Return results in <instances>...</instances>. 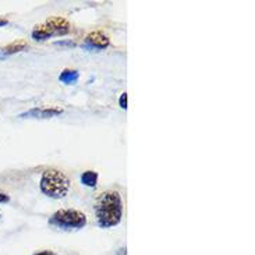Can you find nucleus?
<instances>
[{
	"label": "nucleus",
	"instance_id": "obj_1",
	"mask_svg": "<svg viewBox=\"0 0 255 255\" xmlns=\"http://www.w3.org/2000/svg\"><path fill=\"white\" fill-rule=\"evenodd\" d=\"M94 211L98 225L102 229L118 226L123 218V201L119 191L109 190L99 194L94 204Z\"/></svg>",
	"mask_w": 255,
	"mask_h": 255
},
{
	"label": "nucleus",
	"instance_id": "obj_2",
	"mask_svg": "<svg viewBox=\"0 0 255 255\" xmlns=\"http://www.w3.org/2000/svg\"><path fill=\"white\" fill-rule=\"evenodd\" d=\"M41 191L49 198H63L66 197L70 190L69 177L57 169L45 170L41 177Z\"/></svg>",
	"mask_w": 255,
	"mask_h": 255
},
{
	"label": "nucleus",
	"instance_id": "obj_3",
	"mask_svg": "<svg viewBox=\"0 0 255 255\" xmlns=\"http://www.w3.org/2000/svg\"><path fill=\"white\" fill-rule=\"evenodd\" d=\"M49 225L64 232H74L87 225V216L77 209H60L49 218Z\"/></svg>",
	"mask_w": 255,
	"mask_h": 255
},
{
	"label": "nucleus",
	"instance_id": "obj_4",
	"mask_svg": "<svg viewBox=\"0 0 255 255\" xmlns=\"http://www.w3.org/2000/svg\"><path fill=\"white\" fill-rule=\"evenodd\" d=\"M45 27L48 28L50 36L52 35H66L70 31L69 22L64 18H49Z\"/></svg>",
	"mask_w": 255,
	"mask_h": 255
},
{
	"label": "nucleus",
	"instance_id": "obj_5",
	"mask_svg": "<svg viewBox=\"0 0 255 255\" xmlns=\"http://www.w3.org/2000/svg\"><path fill=\"white\" fill-rule=\"evenodd\" d=\"M62 109L57 108H52V109H31V111L25 112L20 115L21 119H49L57 116L62 113Z\"/></svg>",
	"mask_w": 255,
	"mask_h": 255
},
{
	"label": "nucleus",
	"instance_id": "obj_6",
	"mask_svg": "<svg viewBox=\"0 0 255 255\" xmlns=\"http://www.w3.org/2000/svg\"><path fill=\"white\" fill-rule=\"evenodd\" d=\"M85 42H87V45L91 46V48L106 49L109 46V36L105 35L102 31H95V32H91L87 36Z\"/></svg>",
	"mask_w": 255,
	"mask_h": 255
},
{
	"label": "nucleus",
	"instance_id": "obj_7",
	"mask_svg": "<svg viewBox=\"0 0 255 255\" xmlns=\"http://www.w3.org/2000/svg\"><path fill=\"white\" fill-rule=\"evenodd\" d=\"M27 48V42L25 41H18L14 42V43H10L7 45L3 49H0V56H7V55H14V53H18L21 50Z\"/></svg>",
	"mask_w": 255,
	"mask_h": 255
},
{
	"label": "nucleus",
	"instance_id": "obj_8",
	"mask_svg": "<svg viewBox=\"0 0 255 255\" xmlns=\"http://www.w3.org/2000/svg\"><path fill=\"white\" fill-rule=\"evenodd\" d=\"M80 78V73L77 70H64L59 76V80L64 84H76Z\"/></svg>",
	"mask_w": 255,
	"mask_h": 255
},
{
	"label": "nucleus",
	"instance_id": "obj_9",
	"mask_svg": "<svg viewBox=\"0 0 255 255\" xmlns=\"http://www.w3.org/2000/svg\"><path fill=\"white\" fill-rule=\"evenodd\" d=\"M81 181H83L84 186L87 187H97L98 183V173L97 172H92V170H87V172L83 173V176H81Z\"/></svg>",
	"mask_w": 255,
	"mask_h": 255
},
{
	"label": "nucleus",
	"instance_id": "obj_10",
	"mask_svg": "<svg viewBox=\"0 0 255 255\" xmlns=\"http://www.w3.org/2000/svg\"><path fill=\"white\" fill-rule=\"evenodd\" d=\"M119 102H120V106H122V109H127V94H126V92H123V94H122V97H120V101H119Z\"/></svg>",
	"mask_w": 255,
	"mask_h": 255
},
{
	"label": "nucleus",
	"instance_id": "obj_11",
	"mask_svg": "<svg viewBox=\"0 0 255 255\" xmlns=\"http://www.w3.org/2000/svg\"><path fill=\"white\" fill-rule=\"evenodd\" d=\"M10 198H8V195L4 193H0V204H4V202H8Z\"/></svg>",
	"mask_w": 255,
	"mask_h": 255
},
{
	"label": "nucleus",
	"instance_id": "obj_12",
	"mask_svg": "<svg viewBox=\"0 0 255 255\" xmlns=\"http://www.w3.org/2000/svg\"><path fill=\"white\" fill-rule=\"evenodd\" d=\"M56 45H62V46H74V42H56Z\"/></svg>",
	"mask_w": 255,
	"mask_h": 255
},
{
	"label": "nucleus",
	"instance_id": "obj_13",
	"mask_svg": "<svg viewBox=\"0 0 255 255\" xmlns=\"http://www.w3.org/2000/svg\"><path fill=\"white\" fill-rule=\"evenodd\" d=\"M34 255H57L53 251H39V253H35Z\"/></svg>",
	"mask_w": 255,
	"mask_h": 255
},
{
	"label": "nucleus",
	"instance_id": "obj_14",
	"mask_svg": "<svg viewBox=\"0 0 255 255\" xmlns=\"http://www.w3.org/2000/svg\"><path fill=\"white\" fill-rule=\"evenodd\" d=\"M116 255H127V249H126V247H122L120 250H118Z\"/></svg>",
	"mask_w": 255,
	"mask_h": 255
},
{
	"label": "nucleus",
	"instance_id": "obj_15",
	"mask_svg": "<svg viewBox=\"0 0 255 255\" xmlns=\"http://www.w3.org/2000/svg\"><path fill=\"white\" fill-rule=\"evenodd\" d=\"M7 24V20H1V18H0V25H6Z\"/></svg>",
	"mask_w": 255,
	"mask_h": 255
}]
</instances>
